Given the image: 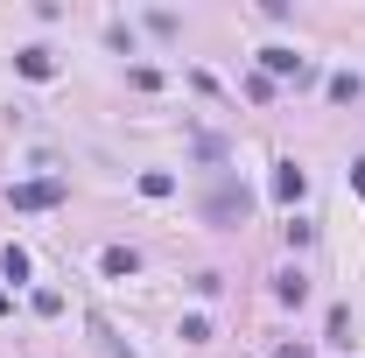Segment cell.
Here are the masks:
<instances>
[{"label":"cell","instance_id":"6da1fadb","mask_svg":"<svg viewBox=\"0 0 365 358\" xmlns=\"http://www.w3.org/2000/svg\"><path fill=\"white\" fill-rule=\"evenodd\" d=\"M7 204H14V211H49V204H63V183H56V176H49V183H14Z\"/></svg>","mask_w":365,"mask_h":358},{"label":"cell","instance_id":"7a4b0ae2","mask_svg":"<svg viewBox=\"0 0 365 358\" xmlns=\"http://www.w3.org/2000/svg\"><path fill=\"white\" fill-rule=\"evenodd\" d=\"M260 63H267V78H309V63H302L295 49H267Z\"/></svg>","mask_w":365,"mask_h":358},{"label":"cell","instance_id":"3957f363","mask_svg":"<svg viewBox=\"0 0 365 358\" xmlns=\"http://www.w3.org/2000/svg\"><path fill=\"white\" fill-rule=\"evenodd\" d=\"M14 71L43 85V78H56V56H49V49H21V56H14Z\"/></svg>","mask_w":365,"mask_h":358},{"label":"cell","instance_id":"277c9868","mask_svg":"<svg viewBox=\"0 0 365 358\" xmlns=\"http://www.w3.org/2000/svg\"><path fill=\"white\" fill-rule=\"evenodd\" d=\"M302 190H309V176H302L295 162H281V169H274V197H281V204H295Z\"/></svg>","mask_w":365,"mask_h":358},{"label":"cell","instance_id":"5b68a950","mask_svg":"<svg viewBox=\"0 0 365 358\" xmlns=\"http://www.w3.org/2000/svg\"><path fill=\"white\" fill-rule=\"evenodd\" d=\"M134 267H140V260H134V246H106V274H113V281H127Z\"/></svg>","mask_w":365,"mask_h":358},{"label":"cell","instance_id":"8992f818","mask_svg":"<svg viewBox=\"0 0 365 358\" xmlns=\"http://www.w3.org/2000/svg\"><path fill=\"white\" fill-rule=\"evenodd\" d=\"M274 295H281V302H295V310H302V302H309V281H302V274H281V281H274Z\"/></svg>","mask_w":365,"mask_h":358},{"label":"cell","instance_id":"52a82bcc","mask_svg":"<svg viewBox=\"0 0 365 358\" xmlns=\"http://www.w3.org/2000/svg\"><path fill=\"white\" fill-rule=\"evenodd\" d=\"M0 274H7V281H29V253H21V246H7V253H0Z\"/></svg>","mask_w":365,"mask_h":358},{"label":"cell","instance_id":"ba28073f","mask_svg":"<svg viewBox=\"0 0 365 358\" xmlns=\"http://www.w3.org/2000/svg\"><path fill=\"white\" fill-rule=\"evenodd\" d=\"M169 190H176L169 169H148V176H140V197H169Z\"/></svg>","mask_w":365,"mask_h":358},{"label":"cell","instance_id":"9c48e42d","mask_svg":"<svg viewBox=\"0 0 365 358\" xmlns=\"http://www.w3.org/2000/svg\"><path fill=\"white\" fill-rule=\"evenodd\" d=\"M330 344H351V310H330Z\"/></svg>","mask_w":365,"mask_h":358},{"label":"cell","instance_id":"30bf717a","mask_svg":"<svg viewBox=\"0 0 365 358\" xmlns=\"http://www.w3.org/2000/svg\"><path fill=\"white\" fill-rule=\"evenodd\" d=\"M330 98H337V106H351V98H359V78H351V71H344V78H330Z\"/></svg>","mask_w":365,"mask_h":358},{"label":"cell","instance_id":"8fae6325","mask_svg":"<svg viewBox=\"0 0 365 358\" xmlns=\"http://www.w3.org/2000/svg\"><path fill=\"white\" fill-rule=\"evenodd\" d=\"M351 190H359V197H365V162H351Z\"/></svg>","mask_w":365,"mask_h":358},{"label":"cell","instance_id":"7c38bea8","mask_svg":"<svg viewBox=\"0 0 365 358\" xmlns=\"http://www.w3.org/2000/svg\"><path fill=\"white\" fill-rule=\"evenodd\" d=\"M274 358H309V352H302V344H281V352H274Z\"/></svg>","mask_w":365,"mask_h":358}]
</instances>
